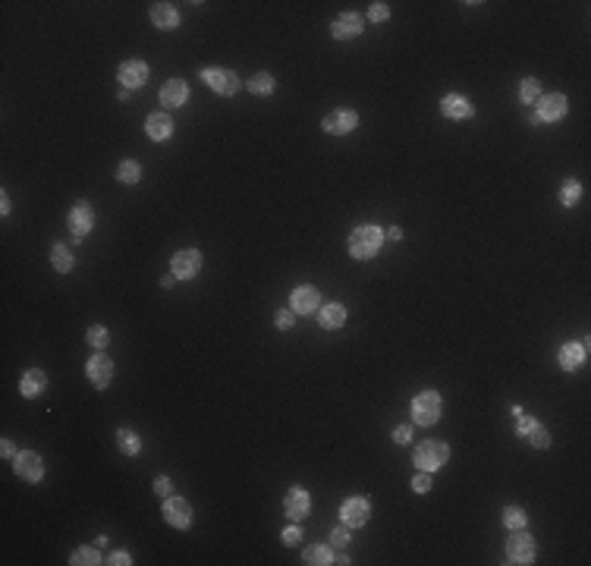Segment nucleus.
Wrapping results in <instances>:
<instances>
[{
	"label": "nucleus",
	"instance_id": "nucleus-1",
	"mask_svg": "<svg viewBox=\"0 0 591 566\" xmlns=\"http://www.w3.org/2000/svg\"><path fill=\"white\" fill-rule=\"evenodd\" d=\"M381 243H384V230L374 227V223H362L349 233V255L356 261H368L378 255Z\"/></svg>",
	"mask_w": 591,
	"mask_h": 566
},
{
	"label": "nucleus",
	"instance_id": "nucleus-26",
	"mask_svg": "<svg viewBox=\"0 0 591 566\" xmlns=\"http://www.w3.org/2000/svg\"><path fill=\"white\" fill-rule=\"evenodd\" d=\"M302 563H308V566H328V563H334V557H330V547L328 545H308L305 551H302Z\"/></svg>",
	"mask_w": 591,
	"mask_h": 566
},
{
	"label": "nucleus",
	"instance_id": "nucleus-42",
	"mask_svg": "<svg viewBox=\"0 0 591 566\" xmlns=\"http://www.w3.org/2000/svg\"><path fill=\"white\" fill-rule=\"evenodd\" d=\"M534 425H538V418H528V416H519V425H516V434L519 437H525L528 431L534 428Z\"/></svg>",
	"mask_w": 591,
	"mask_h": 566
},
{
	"label": "nucleus",
	"instance_id": "nucleus-32",
	"mask_svg": "<svg viewBox=\"0 0 591 566\" xmlns=\"http://www.w3.org/2000/svg\"><path fill=\"white\" fill-rule=\"evenodd\" d=\"M525 523H528L525 509H519V507H506L503 509V525L510 532H513V529H525Z\"/></svg>",
	"mask_w": 591,
	"mask_h": 566
},
{
	"label": "nucleus",
	"instance_id": "nucleus-3",
	"mask_svg": "<svg viewBox=\"0 0 591 566\" xmlns=\"http://www.w3.org/2000/svg\"><path fill=\"white\" fill-rule=\"evenodd\" d=\"M441 394L437 390H425V394H419L412 400V422L421 425V428H431V425H437V418H441Z\"/></svg>",
	"mask_w": 591,
	"mask_h": 566
},
{
	"label": "nucleus",
	"instance_id": "nucleus-23",
	"mask_svg": "<svg viewBox=\"0 0 591 566\" xmlns=\"http://www.w3.org/2000/svg\"><path fill=\"white\" fill-rule=\"evenodd\" d=\"M585 350H588V343H563V350H560V368L563 372H576V368L585 362Z\"/></svg>",
	"mask_w": 591,
	"mask_h": 566
},
{
	"label": "nucleus",
	"instance_id": "nucleus-19",
	"mask_svg": "<svg viewBox=\"0 0 591 566\" xmlns=\"http://www.w3.org/2000/svg\"><path fill=\"white\" fill-rule=\"evenodd\" d=\"M44 387H48V374H44L41 368H29L19 381V394L26 396V400H35L38 394H44Z\"/></svg>",
	"mask_w": 591,
	"mask_h": 566
},
{
	"label": "nucleus",
	"instance_id": "nucleus-5",
	"mask_svg": "<svg viewBox=\"0 0 591 566\" xmlns=\"http://www.w3.org/2000/svg\"><path fill=\"white\" fill-rule=\"evenodd\" d=\"M201 82L217 94H236L239 92V76L233 70H217V66H205L201 70Z\"/></svg>",
	"mask_w": 591,
	"mask_h": 566
},
{
	"label": "nucleus",
	"instance_id": "nucleus-41",
	"mask_svg": "<svg viewBox=\"0 0 591 566\" xmlns=\"http://www.w3.org/2000/svg\"><path fill=\"white\" fill-rule=\"evenodd\" d=\"M393 441H397V444H409V441H412V428H409V425H397V428H393Z\"/></svg>",
	"mask_w": 591,
	"mask_h": 566
},
{
	"label": "nucleus",
	"instance_id": "nucleus-11",
	"mask_svg": "<svg viewBox=\"0 0 591 566\" xmlns=\"http://www.w3.org/2000/svg\"><path fill=\"white\" fill-rule=\"evenodd\" d=\"M173 277L177 280H192L201 271V252L199 249H183L173 255Z\"/></svg>",
	"mask_w": 591,
	"mask_h": 566
},
{
	"label": "nucleus",
	"instance_id": "nucleus-31",
	"mask_svg": "<svg viewBox=\"0 0 591 566\" xmlns=\"http://www.w3.org/2000/svg\"><path fill=\"white\" fill-rule=\"evenodd\" d=\"M579 199H582V183H576V179H566V183H563V189H560V201L566 205V208H572Z\"/></svg>",
	"mask_w": 591,
	"mask_h": 566
},
{
	"label": "nucleus",
	"instance_id": "nucleus-45",
	"mask_svg": "<svg viewBox=\"0 0 591 566\" xmlns=\"http://www.w3.org/2000/svg\"><path fill=\"white\" fill-rule=\"evenodd\" d=\"M0 453H3V459H16L19 453H16V447H13V441H3L0 444Z\"/></svg>",
	"mask_w": 591,
	"mask_h": 566
},
{
	"label": "nucleus",
	"instance_id": "nucleus-8",
	"mask_svg": "<svg viewBox=\"0 0 591 566\" xmlns=\"http://www.w3.org/2000/svg\"><path fill=\"white\" fill-rule=\"evenodd\" d=\"M506 557H510V563H532L534 560V541L532 535H525V529H513V535L506 541Z\"/></svg>",
	"mask_w": 591,
	"mask_h": 566
},
{
	"label": "nucleus",
	"instance_id": "nucleus-24",
	"mask_svg": "<svg viewBox=\"0 0 591 566\" xmlns=\"http://www.w3.org/2000/svg\"><path fill=\"white\" fill-rule=\"evenodd\" d=\"M318 324L324 330L343 327V324H346V308H343L340 302H330V305H324V308H321V315H318Z\"/></svg>",
	"mask_w": 591,
	"mask_h": 566
},
{
	"label": "nucleus",
	"instance_id": "nucleus-39",
	"mask_svg": "<svg viewBox=\"0 0 591 566\" xmlns=\"http://www.w3.org/2000/svg\"><path fill=\"white\" fill-rule=\"evenodd\" d=\"M170 491H173V481L167 478V475H157V478H154V494L170 497Z\"/></svg>",
	"mask_w": 591,
	"mask_h": 566
},
{
	"label": "nucleus",
	"instance_id": "nucleus-21",
	"mask_svg": "<svg viewBox=\"0 0 591 566\" xmlns=\"http://www.w3.org/2000/svg\"><path fill=\"white\" fill-rule=\"evenodd\" d=\"M145 132H148V139H154V142H164V139H170L173 136L170 114H151L148 120H145Z\"/></svg>",
	"mask_w": 591,
	"mask_h": 566
},
{
	"label": "nucleus",
	"instance_id": "nucleus-34",
	"mask_svg": "<svg viewBox=\"0 0 591 566\" xmlns=\"http://www.w3.org/2000/svg\"><path fill=\"white\" fill-rule=\"evenodd\" d=\"M86 340H88L92 350H104V346L110 343V334H107V327H101V324H92L88 334H86Z\"/></svg>",
	"mask_w": 591,
	"mask_h": 566
},
{
	"label": "nucleus",
	"instance_id": "nucleus-14",
	"mask_svg": "<svg viewBox=\"0 0 591 566\" xmlns=\"http://www.w3.org/2000/svg\"><path fill=\"white\" fill-rule=\"evenodd\" d=\"M117 79H120L123 88H139L145 85V79H148V63H142V60H126V63H120V70H117Z\"/></svg>",
	"mask_w": 591,
	"mask_h": 566
},
{
	"label": "nucleus",
	"instance_id": "nucleus-18",
	"mask_svg": "<svg viewBox=\"0 0 591 566\" xmlns=\"http://www.w3.org/2000/svg\"><path fill=\"white\" fill-rule=\"evenodd\" d=\"M441 110H443V117H450V120H469V117L475 114V108H472L469 98H463V94H443Z\"/></svg>",
	"mask_w": 591,
	"mask_h": 566
},
{
	"label": "nucleus",
	"instance_id": "nucleus-30",
	"mask_svg": "<svg viewBox=\"0 0 591 566\" xmlns=\"http://www.w3.org/2000/svg\"><path fill=\"white\" fill-rule=\"evenodd\" d=\"M246 88H249L252 94H271L274 92V76L271 72H255V76L246 82Z\"/></svg>",
	"mask_w": 591,
	"mask_h": 566
},
{
	"label": "nucleus",
	"instance_id": "nucleus-17",
	"mask_svg": "<svg viewBox=\"0 0 591 566\" xmlns=\"http://www.w3.org/2000/svg\"><path fill=\"white\" fill-rule=\"evenodd\" d=\"M308 491H302V487H290L283 497V513L292 519V523H299V519L308 516Z\"/></svg>",
	"mask_w": 591,
	"mask_h": 566
},
{
	"label": "nucleus",
	"instance_id": "nucleus-27",
	"mask_svg": "<svg viewBox=\"0 0 591 566\" xmlns=\"http://www.w3.org/2000/svg\"><path fill=\"white\" fill-rule=\"evenodd\" d=\"M50 261H54V267H57L60 274H70L72 265H76V261H72V252L66 249L63 243H54V249H50Z\"/></svg>",
	"mask_w": 591,
	"mask_h": 566
},
{
	"label": "nucleus",
	"instance_id": "nucleus-40",
	"mask_svg": "<svg viewBox=\"0 0 591 566\" xmlns=\"http://www.w3.org/2000/svg\"><path fill=\"white\" fill-rule=\"evenodd\" d=\"M299 541H302V529L299 525H290V529L283 532V545L292 547V545H299Z\"/></svg>",
	"mask_w": 591,
	"mask_h": 566
},
{
	"label": "nucleus",
	"instance_id": "nucleus-36",
	"mask_svg": "<svg viewBox=\"0 0 591 566\" xmlns=\"http://www.w3.org/2000/svg\"><path fill=\"white\" fill-rule=\"evenodd\" d=\"M431 485H434V481H431V472H421V469H419V475L412 478V491H415V494H428V491H431Z\"/></svg>",
	"mask_w": 591,
	"mask_h": 566
},
{
	"label": "nucleus",
	"instance_id": "nucleus-43",
	"mask_svg": "<svg viewBox=\"0 0 591 566\" xmlns=\"http://www.w3.org/2000/svg\"><path fill=\"white\" fill-rule=\"evenodd\" d=\"M107 563H114V566H129V563H132V557H129L126 551H114Z\"/></svg>",
	"mask_w": 591,
	"mask_h": 566
},
{
	"label": "nucleus",
	"instance_id": "nucleus-29",
	"mask_svg": "<svg viewBox=\"0 0 591 566\" xmlns=\"http://www.w3.org/2000/svg\"><path fill=\"white\" fill-rule=\"evenodd\" d=\"M117 179L126 183V186H136L139 179H142V164H139V161H123V164L117 167Z\"/></svg>",
	"mask_w": 591,
	"mask_h": 566
},
{
	"label": "nucleus",
	"instance_id": "nucleus-28",
	"mask_svg": "<svg viewBox=\"0 0 591 566\" xmlns=\"http://www.w3.org/2000/svg\"><path fill=\"white\" fill-rule=\"evenodd\" d=\"M70 563L72 566H98L101 563V554H98V547H94V545H82V547H76V551H72Z\"/></svg>",
	"mask_w": 591,
	"mask_h": 566
},
{
	"label": "nucleus",
	"instance_id": "nucleus-47",
	"mask_svg": "<svg viewBox=\"0 0 591 566\" xmlns=\"http://www.w3.org/2000/svg\"><path fill=\"white\" fill-rule=\"evenodd\" d=\"M387 236H390V239H403V230L393 227V230H387Z\"/></svg>",
	"mask_w": 591,
	"mask_h": 566
},
{
	"label": "nucleus",
	"instance_id": "nucleus-13",
	"mask_svg": "<svg viewBox=\"0 0 591 566\" xmlns=\"http://www.w3.org/2000/svg\"><path fill=\"white\" fill-rule=\"evenodd\" d=\"M318 305H321V296L314 287H296L290 293V312L292 315H312Z\"/></svg>",
	"mask_w": 591,
	"mask_h": 566
},
{
	"label": "nucleus",
	"instance_id": "nucleus-10",
	"mask_svg": "<svg viewBox=\"0 0 591 566\" xmlns=\"http://www.w3.org/2000/svg\"><path fill=\"white\" fill-rule=\"evenodd\" d=\"M340 516L349 529H362V525L371 519V503L365 501V497H349V501H343Z\"/></svg>",
	"mask_w": 591,
	"mask_h": 566
},
{
	"label": "nucleus",
	"instance_id": "nucleus-46",
	"mask_svg": "<svg viewBox=\"0 0 591 566\" xmlns=\"http://www.w3.org/2000/svg\"><path fill=\"white\" fill-rule=\"evenodd\" d=\"M0 214H3V217L10 214V199H7V192L0 195Z\"/></svg>",
	"mask_w": 591,
	"mask_h": 566
},
{
	"label": "nucleus",
	"instance_id": "nucleus-25",
	"mask_svg": "<svg viewBox=\"0 0 591 566\" xmlns=\"http://www.w3.org/2000/svg\"><path fill=\"white\" fill-rule=\"evenodd\" d=\"M117 447H120V453H126V456H139V453H142V441H139V434L132 428L117 431Z\"/></svg>",
	"mask_w": 591,
	"mask_h": 566
},
{
	"label": "nucleus",
	"instance_id": "nucleus-38",
	"mask_svg": "<svg viewBox=\"0 0 591 566\" xmlns=\"http://www.w3.org/2000/svg\"><path fill=\"white\" fill-rule=\"evenodd\" d=\"M387 16H390V7H387V3H381V0L368 7V19H371V22H384Z\"/></svg>",
	"mask_w": 591,
	"mask_h": 566
},
{
	"label": "nucleus",
	"instance_id": "nucleus-6",
	"mask_svg": "<svg viewBox=\"0 0 591 566\" xmlns=\"http://www.w3.org/2000/svg\"><path fill=\"white\" fill-rule=\"evenodd\" d=\"M13 472L19 475L22 481H29V485H38V481L44 478V459L38 456L35 450H22L19 456L13 459Z\"/></svg>",
	"mask_w": 591,
	"mask_h": 566
},
{
	"label": "nucleus",
	"instance_id": "nucleus-20",
	"mask_svg": "<svg viewBox=\"0 0 591 566\" xmlns=\"http://www.w3.org/2000/svg\"><path fill=\"white\" fill-rule=\"evenodd\" d=\"M186 101H189V85L183 79L164 82V88H161V104L164 108H183Z\"/></svg>",
	"mask_w": 591,
	"mask_h": 566
},
{
	"label": "nucleus",
	"instance_id": "nucleus-16",
	"mask_svg": "<svg viewBox=\"0 0 591 566\" xmlns=\"http://www.w3.org/2000/svg\"><path fill=\"white\" fill-rule=\"evenodd\" d=\"M362 16L359 13H343L334 19V26H330V35L337 38V41H349V38H359L362 35Z\"/></svg>",
	"mask_w": 591,
	"mask_h": 566
},
{
	"label": "nucleus",
	"instance_id": "nucleus-7",
	"mask_svg": "<svg viewBox=\"0 0 591 566\" xmlns=\"http://www.w3.org/2000/svg\"><path fill=\"white\" fill-rule=\"evenodd\" d=\"M359 126V114L352 108H340V110H330L324 120H321V130L330 132V136H346Z\"/></svg>",
	"mask_w": 591,
	"mask_h": 566
},
{
	"label": "nucleus",
	"instance_id": "nucleus-37",
	"mask_svg": "<svg viewBox=\"0 0 591 566\" xmlns=\"http://www.w3.org/2000/svg\"><path fill=\"white\" fill-rule=\"evenodd\" d=\"M349 538H352V535H349V525L343 523V525H337V529L330 532V545H337V547H346V545H349Z\"/></svg>",
	"mask_w": 591,
	"mask_h": 566
},
{
	"label": "nucleus",
	"instance_id": "nucleus-48",
	"mask_svg": "<svg viewBox=\"0 0 591 566\" xmlns=\"http://www.w3.org/2000/svg\"><path fill=\"white\" fill-rule=\"evenodd\" d=\"M173 280H177V277H173V274H167V277H161V287L170 290V287H173Z\"/></svg>",
	"mask_w": 591,
	"mask_h": 566
},
{
	"label": "nucleus",
	"instance_id": "nucleus-2",
	"mask_svg": "<svg viewBox=\"0 0 591 566\" xmlns=\"http://www.w3.org/2000/svg\"><path fill=\"white\" fill-rule=\"evenodd\" d=\"M447 459H450V447L441 444V441H421L412 453L415 469H421V472H434V469H441Z\"/></svg>",
	"mask_w": 591,
	"mask_h": 566
},
{
	"label": "nucleus",
	"instance_id": "nucleus-12",
	"mask_svg": "<svg viewBox=\"0 0 591 566\" xmlns=\"http://www.w3.org/2000/svg\"><path fill=\"white\" fill-rule=\"evenodd\" d=\"M86 374H88V381H92L94 387L104 390L107 384H110V378H114V362H110L104 352H94V356L86 362Z\"/></svg>",
	"mask_w": 591,
	"mask_h": 566
},
{
	"label": "nucleus",
	"instance_id": "nucleus-22",
	"mask_svg": "<svg viewBox=\"0 0 591 566\" xmlns=\"http://www.w3.org/2000/svg\"><path fill=\"white\" fill-rule=\"evenodd\" d=\"M151 22L157 29H177L179 26V13L173 3H151Z\"/></svg>",
	"mask_w": 591,
	"mask_h": 566
},
{
	"label": "nucleus",
	"instance_id": "nucleus-9",
	"mask_svg": "<svg viewBox=\"0 0 591 566\" xmlns=\"http://www.w3.org/2000/svg\"><path fill=\"white\" fill-rule=\"evenodd\" d=\"M164 523L173 529H189L192 525V507L186 497H164Z\"/></svg>",
	"mask_w": 591,
	"mask_h": 566
},
{
	"label": "nucleus",
	"instance_id": "nucleus-15",
	"mask_svg": "<svg viewBox=\"0 0 591 566\" xmlns=\"http://www.w3.org/2000/svg\"><path fill=\"white\" fill-rule=\"evenodd\" d=\"M92 223H94V208L88 205L86 199L76 201V205H72V211H70V230L76 233V243L86 236L88 230H92Z\"/></svg>",
	"mask_w": 591,
	"mask_h": 566
},
{
	"label": "nucleus",
	"instance_id": "nucleus-35",
	"mask_svg": "<svg viewBox=\"0 0 591 566\" xmlns=\"http://www.w3.org/2000/svg\"><path fill=\"white\" fill-rule=\"evenodd\" d=\"M525 437H528V444H532V447H538V450H548V447H550V434L541 428V422L534 425V428L528 431Z\"/></svg>",
	"mask_w": 591,
	"mask_h": 566
},
{
	"label": "nucleus",
	"instance_id": "nucleus-4",
	"mask_svg": "<svg viewBox=\"0 0 591 566\" xmlns=\"http://www.w3.org/2000/svg\"><path fill=\"white\" fill-rule=\"evenodd\" d=\"M534 104H538V110H532V114H534V120H538V123H557V120H563V117H566V108H570L566 94H560V92L541 94Z\"/></svg>",
	"mask_w": 591,
	"mask_h": 566
},
{
	"label": "nucleus",
	"instance_id": "nucleus-33",
	"mask_svg": "<svg viewBox=\"0 0 591 566\" xmlns=\"http://www.w3.org/2000/svg\"><path fill=\"white\" fill-rule=\"evenodd\" d=\"M541 98V85H538V79H522V85H519V101L522 104H534V101Z\"/></svg>",
	"mask_w": 591,
	"mask_h": 566
},
{
	"label": "nucleus",
	"instance_id": "nucleus-44",
	"mask_svg": "<svg viewBox=\"0 0 591 566\" xmlns=\"http://www.w3.org/2000/svg\"><path fill=\"white\" fill-rule=\"evenodd\" d=\"M290 324H292V312H290V308H283V312H277V327H280V330H286V327H290Z\"/></svg>",
	"mask_w": 591,
	"mask_h": 566
}]
</instances>
